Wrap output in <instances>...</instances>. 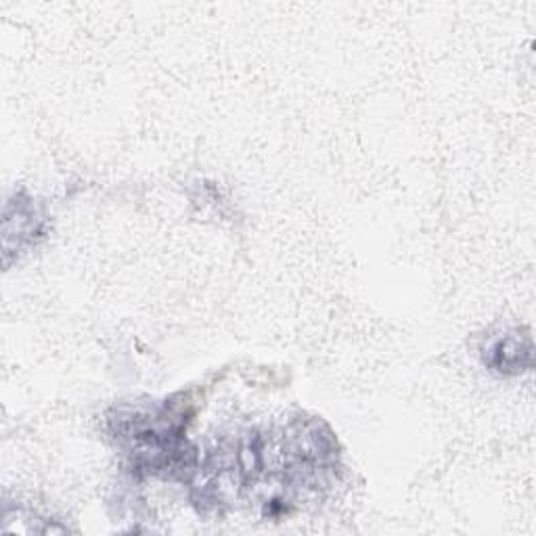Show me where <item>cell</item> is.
Instances as JSON below:
<instances>
[{
  "instance_id": "obj_1",
  "label": "cell",
  "mask_w": 536,
  "mask_h": 536,
  "mask_svg": "<svg viewBox=\"0 0 536 536\" xmlns=\"http://www.w3.org/2000/svg\"><path fill=\"white\" fill-rule=\"evenodd\" d=\"M492 356V367L497 371H503V373H507V371H515L523 367L522 358H526L530 361V346L526 348H522V342H517L514 338H505L498 342L495 348L490 350Z\"/></svg>"
}]
</instances>
